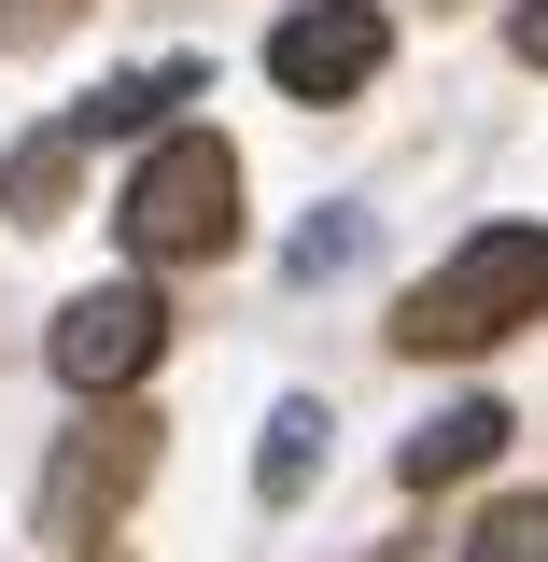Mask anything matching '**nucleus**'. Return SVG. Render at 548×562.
<instances>
[{"instance_id": "nucleus-1", "label": "nucleus", "mask_w": 548, "mask_h": 562, "mask_svg": "<svg viewBox=\"0 0 548 562\" xmlns=\"http://www.w3.org/2000/svg\"><path fill=\"white\" fill-rule=\"evenodd\" d=\"M535 310H548V225H479V239L394 310V351H422V366H436V351H492V338H521Z\"/></svg>"}, {"instance_id": "nucleus-2", "label": "nucleus", "mask_w": 548, "mask_h": 562, "mask_svg": "<svg viewBox=\"0 0 548 562\" xmlns=\"http://www.w3.org/2000/svg\"><path fill=\"white\" fill-rule=\"evenodd\" d=\"M113 239L141 268H211L239 239V155H225V127H169L155 140L127 169V198H113Z\"/></svg>"}, {"instance_id": "nucleus-3", "label": "nucleus", "mask_w": 548, "mask_h": 562, "mask_svg": "<svg viewBox=\"0 0 548 562\" xmlns=\"http://www.w3.org/2000/svg\"><path fill=\"white\" fill-rule=\"evenodd\" d=\"M380 57H394V14H380V0H295V14L268 29V85H281V99H310V113L366 99Z\"/></svg>"}, {"instance_id": "nucleus-4", "label": "nucleus", "mask_w": 548, "mask_h": 562, "mask_svg": "<svg viewBox=\"0 0 548 562\" xmlns=\"http://www.w3.org/2000/svg\"><path fill=\"white\" fill-rule=\"evenodd\" d=\"M155 351H169V310H155V281H99V295H70L57 324H43V366H57L70 394H127Z\"/></svg>"}, {"instance_id": "nucleus-5", "label": "nucleus", "mask_w": 548, "mask_h": 562, "mask_svg": "<svg viewBox=\"0 0 548 562\" xmlns=\"http://www.w3.org/2000/svg\"><path fill=\"white\" fill-rule=\"evenodd\" d=\"M492 450H506V408H492V394H465V408H436V422H422L394 464H409V492H436V479H479Z\"/></svg>"}, {"instance_id": "nucleus-6", "label": "nucleus", "mask_w": 548, "mask_h": 562, "mask_svg": "<svg viewBox=\"0 0 548 562\" xmlns=\"http://www.w3.org/2000/svg\"><path fill=\"white\" fill-rule=\"evenodd\" d=\"M198 85H211L198 57H155V70H127V85H99V99H85L70 127H85V140H127V127H169V113H183Z\"/></svg>"}, {"instance_id": "nucleus-7", "label": "nucleus", "mask_w": 548, "mask_h": 562, "mask_svg": "<svg viewBox=\"0 0 548 562\" xmlns=\"http://www.w3.org/2000/svg\"><path fill=\"white\" fill-rule=\"evenodd\" d=\"M70 183H85V127H43V140H14V169H0V211L14 225H57Z\"/></svg>"}, {"instance_id": "nucleus-8", "label": "nucleus", "mask_w": 548, "mask_h": 562, "mask_svg": "<svg viewBox=\"0 0 548 562\" xmlns=\"http://www.w3.org/2000/svg\"><path fill=\"white\" fill-rule=\"evenodd\" d=\"M310 479H324V394H281L268 450H254V492H268V506H310Z\"/></svg>"}, {"instance_id": "nucleus-9", "label": "nucleus", "mask_w": 548, "mask_h": 562, "mask_svg": "<svg viewBox=\"0 0 548 562\" xmlns=\"http://www.w3.org/2000/svg\"><path fill=\"white\" fill-rule=\"evenodd\" d=\"M465 562H548V492H506L479 535H465Z\"/></svg>"}, {"instance_id": "nucleus-10", "label": "nucleus", "mask_w": 548, "mask_h": 562, "mask_svg": "<svg viewBox=\"0 0 548 562\" xmlns=\"http://www.w3.org/2000/svg\"><path fill=\"white\" fill-rule=\"evenodd\" d=\"M351 254H366V211H310V225H295V281L351 268Z\"/></svg>"}, {"instance_id": "nucleus-11", "label": "nucleus", "mask_w": 548, "mask_h": 562, "mask_svg": "<svg viewBox=\"0 0 548 562\" xmlns=\"http://www.w3.org/2000/svg\"><path fill=\"white\" fill-rule=\"evenodd\" d=\"M57 14H70V0H0V43H43Z\"/></svg>"}, {"instance_id": "nucleus-12", "label": "nucleus", "mask_w": 548, "mask_h": 562, "mask_svg": "<svg viewBox=\"0 0 548 562\" xmlns=\"http://www.w3.org/2000/svg\"><path fill=\"white\" fill-rule=\"evenodd\" d=\"M506 43H521V70H548V0H521V14H506Z\"/></svg>"}]
</instances>
